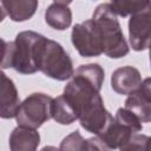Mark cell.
<instances>
[{
  "mask_svg": "<svg viewBox=\"0 0 151 151\" xmlns=\"http://www.w3.org/2000/svg\"><path fill=\"white\" fill-rule=\"evenodd\" d=\"M71 2L54 1L45 11V21L54 29L64 31L72 24V12L70 8Z\"/></svg>",
  "mask_w": 151,
  "mask_h": 151,
  "instance_id": "4fadbf2b",
  "label": "cell"
},
{
  "mask_svg": "<svg viewBox=\"0 0 151 151\" xmlns=\"http://www.w3.org/2000/svg\"><path fill=\"white\" fill-rule=\"evenodd\" d=\"M40 151H59V149H57L55 146H52V145H47V146H44Z\"/></svg>",
  "mask_w": 151,
  "mask_h": 151,
  "instance_id": "7402d4cb",
  "label": "cell"
},
{
  "mask_svg": "<svg viewBox=\"0 0 151 151\" xmlns=\"http://www.w3.org/2000/svg\"><path fill=\"white\" fill-rule=\"evenodd\" d=\"M92 20L96 21L101 33L103 53L113 59L125 57L130 48L118 21V17L112 12L110 2L98 5L93 12Z\"/></svg>",
  "mask_w": 151,
  "mask_h": 151,
  "instance_id": "3957f363",
  "label": "cell"
},
{
  "mask_svg": "<svg viewBox=\"0 0 151 151\" xmlns=\"http://www.w3.org/2000/svg\"><path fill=\"white\" fill-rule=\"evenodd\" d=\"M126 110L132 112L142 123H149L151 120V84L150 78L142 81L140 86L125 100Z\"/></svg>",
  "mask_w": 151,
  "mask_h": 151,
  "instance_id": "ba28073f",
  "label": "cell"
},
{
  "mask_svg": "<svg viewBox=\"0 0 151 151\" xmlns=\"http://www.w3.org/2000/svg\"><path fill=\"white\" fill-rule=\"evenodd\" d=\"M85 151H111L98 137L85 139Z\"/></svg>",
  "mask_w": 151,
  "mask_h": 151,
  "instance_id": "44dd1931",
  "label": "cell"
},
{
  "mask_svg": "<svg viewBox=\"0 0 151 151\" xmlns=\"http://www.w3.org/2000/svg\"><path fill=\"white\" fill-rule=\"evenodd\" d=\"M42 34L34 31H22L17 34L14 42V52L12 59V68L21 74L35 73V55Z\"/></svg>",
  "mask_w": 151,
  "mask_h": 151,
  "instance_id": "5b68a950",
  "label": "cell"
},
{
  "mask_svg": "<svg viewBox=\"0 0 151 151\" xmlns=\"http://www.w3.org/2000/svg\"><path fill=\"white\" fill-rule=\"evenodd\" d=\"M71 41L78 53L84 58L103 54V38L94 20L88 19L73 26Z\"/></svg>",
  "mask_w": 151,
  "mask_h": 151,
  "instance_id": "8992f818",
  "label": "cell"
},
{
  "mask_svg": "<svg viewBox=\"0 0 151 151\" xmlns=\"http://www.w3.org/2000/svg\"><path fill=\"white\" fill-rule=\"evenodd\" d=\"M14 52V42L5 41L0 38V68L12 67V59Z\"/></svg>",
  "mask_w": 151,
  "mask_h": 151,
  "instance_id": "ffe728a7",
  "label": "cell"
},
{
  "mask_svg": "<svg viewBox=\"0 0 151 151\" xmlns=\"http://www.w3.org/2000/svg\"><path fill=\"white\" fill-rule=\"evenodd\" d=\"M5 17H6V12L4 11V8H2V6H0V22L5 19Z\"/></svg>",
  "mask_w": 151,
  "mask_h": 151,
  "instance_id": "603a6c76",
  "label": "cell"
},
{
  "mask_svg": "<svg viewBox=\"0 0 151 151\" xmlns=\"http://www.w3.org/2000/svg\"><path fill=\"white\" fill-rule=\"evenodd\" d=\"M120 151H150V137L146 134L134 133L123 146Z\"/></svg>",
  "mask_w": 151,
  "mask_h": 151,
  "instance_id": "e0dca14e",
  "label": "cell"
},
{
  "mask_svg": "<svg viewBox=\"0 0 151 151\" xmlns=\"http://www.w3.org/2000/svg\"><path fill=\"white\" fill-rule=\"evenodd\" d=\"M140 72L133 66H123L117 68L111 76V87L118 94L134 92L142 84Z\"/></svg>",
  "mask_w": 151,
  "mask_h": 151,
  "instance_id": "30bf717a",
  "label": "cell"
},
{
  "mask_svg": "<svg viewBox=\"0 0 151 151\" xmlns=\"http://www.w3.org/2000/svg\"><path fill=\"white\" fill-rule=\"evenodd\" d=\"M71 78L63 94L73 105L81 127L99 136L113 120L99 93L105 78L104 68L99 64L80 65Z\"/></svg>",
  "mask_w": 151,
  "mask_h": 151,
  "instance_id": "6da1fadb",
  "label": "cell"
},
{
  "mask_svg": "<svg viewBox=\"0 0 151 151\" xmlns=\"http://www.w3.org/2000/svg\"><path fill=\"white\" fill-rule=\"evenodd\" d=\"M133 134H134V132L127 125H125L120 120L113 118V120L104 130V132H101L97 137L110 150H114V149H119L120 146H123Z\"/></svg>",
  "mask_w": 151,
  "mask_h": 151,
  "instance_id": "8fae6325",
  "label": "cell"
},
{
  "mask_svg": "<svg viewBox=\"0 0 151 151\" xmlns=\"http://www.w3.org/2000/svg\"><path fill=\"white\" fill-rule=\"evenodd\" d=\"M51 118L61 125H70L78 119V116L70 100L64 94H61L52 99Z\"/></svg>",
  "mask_w": 151,
  "mask_h": 151,
  "instance_id": "9a60e30c",
  "label": "cell"
},
{
  "mask_svg": "<svg viewBox=\"0 0 151 151\" xmlns=\"http://www.w3.org/2000/svg\"><path fill=\"white\" fill-rule=\"evenodd\" d=\"M52 97L41 92L29 94L22 103H20L15 120L18 126L29 127L37 130L45 122L51 118V103Z\"/></svg>",
  "mask_w": 151,
  "mask_h": 151,
  "instance_id": "277c9868",
  "label": "cell"
},
{
  "mask_svg": "<svg viewBox=\"0 0 151 151\" xmlns=\"http://www.w3.org/2000/svg\"><path fill=\"white\" fill-rule=\"evenodd\" d=\"M19 105L20 98L13 80L0 70V118H14Z\"/></svg>",
  "mask_w": 151,
  "mask_h": 151,
  "instance_id": "9c48e42d",
  "label": "cell"
},
{
  "mask_svg": "<svg viewBox=\"0 0 151 151\" xmlns=\"http://www.w3.org/2000/svg\"><path fill=\"white\" fill-rule=\"evenodd\" d=\"M59 151H85V139L79 131H74L61 140Z\"/></svg>",
  "mask_w": 151,
  "mask_h": 151,
  "instance_id": "ac0fdd59",
  "label": "cell"
},
{
  "mask_svg": "<svg viewBox=\"0 0 151 151\" xmlns=\"http://www.w3.org/2000/svg\"><path fill=\"white\" fill-rule=\"evenodd\" d=\"M40 144V134L37 130L17 126L9 136L11 151H37Z\"/></svg>",
  "mask_w": 151,
  "mask_h": 151,
  "instance_id": "7c38bea8",
  "label": "cell"
},
{
  "mask_svg": "<svg viewBox=\"0 0 151 151\" xmlns=\"http://www.w3.org/2000/svg\"><path fill=\"white\" fill-rule=\"evenodd\" d=\"M37 0H2L1 6L6 14L11 18V20L21 22L31 19L37 8H38Z\"/></svg>",
  "mask_w": 151,
  "mask_h": 151,
  "instance_id": "5bb4252c",
  "label": "cell"
},
{
  "mask_svg": "<svg viewBox=\"0 0 151 151\" xmlns=\"http://www.w3.org/2000/svg\"><path fill=\"white\" fill-rule=\"evenodd\" d=\"M116 119L120 120L122 123H124L125 125H127L134 133H138L139 131L143 130V125H142V122L132 113L130 112L129 110H126L125 107H120L117 110V113H116Z\"/></svg>",
  "mask_w": 151,
  "mask_h": 151,
  "instance_id": "d6986e66",
  "label": "cell"
},
{
  "mask_svg": "<svg viewBox=\"0 0 151 151\" xmlns=\"http://www.w3.org/2000/svg\"><path fill=\"white\" fill-rule=\"evenodd\" d=\"M151 38V14L150 6L130 15L129 40L132 50L139 52L150 47Z\"/></svg>",
  "mask_w": 151,
  "mask_h": 151,
  "instance_id": "52a82bcc",
  "label": "cell"
},
{
  "mask_svg": "<svg viewBox=\"0 0 151 151\" xmlns=\"http://www.w3.org/2000/svg\"><path fill=\"white\" fill-rule=\"evenodd\" d=\"M37 70L45 76L64 81L73 76V61L64 47L55 40L42 37L35 55Z\"/></svg>",
  "mask_w": 151,
  "mask_h": 151,
  "instance_id": "7a4b0ae2",
  "label": "cell"
},
{
  "mask_svg": "<svg viewBox=\"0 0 151 151\" xmlns=\"http://www.w3.org/2000/svg\"><path fill=\"white\" fill-rule=\"evenodd\" d=\"M110 6L117 17L119 15L124 18L150 6V1H111Z\"/></svg>",
  "mask_w": 151,
  "mask_h": 151,
  "instance_id": "2e32d148",
  "label": "cell"
}]
</instances>
